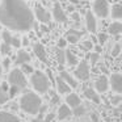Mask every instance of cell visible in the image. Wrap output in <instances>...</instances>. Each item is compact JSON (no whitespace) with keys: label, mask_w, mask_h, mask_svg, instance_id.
<instances>
[{"label":"cell","mask_w":122,"mask_h":122,"mask_svg":"<svg viewBox=\"0 0 122 122\" xmlns=\"http://www.w3.org/2000/svg\"><path fill=\"white\" fill-rule=\"evenodd\" d=\"M55 84H56V89H58L59 95H67V93H70V91H71V87H70L61 76L56 77Z\"/></svg>","instance_id":"5bb4252c"},{"label":"cell","mask_w":122,"mask_h":122,"mask_svg":"<svg viewBox=\"0 0 122 122\" xmlns=\"http://www.w3.org/2000/svg\"><path fill=\"white\" fill-rule=\"evenodd\" d=\"M0 104H5L9 100L8 96V85L5 83H0Z\"/></svg>","instance_id":"7402d4cb"},{"label":"cell","mask_w":122,"mask_h":122,"mask_svg":"<svg viewBox=\"0 0 122 122\" xmlns=\"http://www.w3.org/2000/svg\"><path fill=\"white\" fill-rule=\"evenodd\" d=\"M33 51H34L36 56H37L41 62L47 63V55H46V50H45V47H43V45H41V43H34Z\"/></svg>","instance_id":"7c38bea8"},{"label":"cell","mask_w":122,"mask_h":122,"mask_svg":"<svg viewBox=\"0 0 122 122\" xmlns=\"http://www.w3.org/2000/svg\"><path fill=\"white\" fill-rule=\"evenodd\" d=\"M8 81L11 83V85H16L19 88H25L26 87V79H25V74L19 68H15L9 72Z\"/></svg>","instance_id":"277c9868"},{"label":"cell","mask_w":122,"mask_h":122,"mask_svg":"<svg viewBox=\"0 0 122 122\" xmlns=\"http://www.w3.org/2000/svg\"><path fill=\"white\" fill-rule=\"evenodd\" d=\"M108 32H109V34H112V36L121 34V32H122V24L119 21L112 22L110 26H109V29H108Z\"/></svg>","instance_id":"603a6c76"},{"label":"cell","mask_w":122,"mask_h":122,"mask_svg":"<svg viewBox=\"0 0 122 122\" xmlns=\"http://www.w3.org/2000/svg\"><path fill=\"white\" fill-rule=\"evenodd\" d=\"M9 66H11V59H9V58H5V59L3 61L1 67H4V68H9Z\"/></svg>","instance_id":"f35d334b"},{"label":"cell","mask_w":122,"mask_h":122,"mask_svg":"<svg viewBox=\"0 0 122 122\" xmlns=\"http://www.w3.org/2000/svg\"><path fill=\"white\" fill-rule=\"evenodd\" d=\"M56 61H58V63L61 64V66L66 63V59H64V50H63V49H58V50H56Z\"/></svg>","instance_id":"484cf974"},{"label":"cell","mask_w":122,"mask_h":122,"mask_svg":"<svg viewBox=\"0 0 122 122\" xmlns=\"http://www.w3.org/2000/svg\"><path fill=\"white\" fill-rule=\"evenodd\" d=\"M76 70L74 71V75L75 77H77L79 80H83V81H85V80L89 79V75H91V71H89V64H88L87 61H81L80 63L76 64Z\"/></svg>","instance_id":"5b68a950"},{"label":"cell","mask_w":122,"mask_h":122,"mask_svg":"<svg viewBox=\"0 0 122 122\" xmlns=\"http://www.w3.org/2000/svg\"><path fill=\"white\" fill-rule=\"evenodd\" d=\"M70 1H71V3H74V4H76V3H77V0H70Z\"/></svg>","instance_id":"681fc988"},{"label":"cell","mask_w":122,"mask_h":122,"mask_svg":"<svg viewBox=\"0 0 122 122\" xmlns=\"http://www.w3.org/2000/svg\"><path fill=\"white\" fill-rule=\"evenodd\" d=\"M59 101H61L59 96L56 93H51V105H56V104H59Z\"/></svg>","instance_id":"d590c367"},{"label":"cell","mask_w":122,"mask_h":122,"mask_svg":"<svg viewBox=\"0 0 122 122\" xmlns=\"http://www.w3.org/2000/svg\"><path fill=\"white\" fill-rule=\"evenodd\" d=\"M81 36H83V33L79 32V30L70 29L68 32L66 33V41H67V42H70V43H77Z\"/></svg>","instance_id":"2e32d148"},{"label":"cell","mask_w":122,"mask_h":122,"mask_svg":"<svg viewBox=\"0 0 122 122\" xmlns=\"http://www.w3.org/2000/svg\"><path fill=\"white\" fill-rule=\"evenodd\" d=\"M85 26L89 33H96V30H97V21H96L93 12L91 11H87V13H85Z\"/></svg>","instance_id":"30bf717a"},{"label":"cell","mask_w":122,"mask_h":122,"mask_svg":"<svg viewBox=\"0 0 122 122\" xmlns=\"http://www.w3.org/2000/svg\"><path fill=\"white\" fill-rule=\"evenodd\" d=\"M110 102H112V105H119V102H121V95L117 93V96H112Z\"/></svg>","instance_id":"e575fe53"},{"label":"cell","mask_w":122,"mask_h":122,"mask_svg":"<svg viewBox=\"0 0 122 122\" xmlns=\"http://www.w3.org/2000/svg\"><path fill=\"white\" fill-rule=\"evenodd\" d=\"M64 59H66V62H67V64H68V66H76V64L79 63L77 56L75 55L72 51H70V50L64 51Z\"/></svg>","instance_id":"44dd1931"},{"label":"cell","mask_w":122,"mask_h":122,"mask_svg":"<svg viewBox=\"0 0 122 122\" xmlns=\"http://www.w3.org/2000/svg\"><path fill=\"white\" fill-rule=\"evenodd\" d=\"M92 47H93V43L91 41H84L81 45V49H84V50H91Z\"/></svg>","instance_id":"8d00e7d4"},{"label":"cell","mask_w":122,"mask_h":122,"mask_svg":"<svg viewBox=\"0 0 122 122\" xmlns=\"http://www.w3.org/2000/svg\"><path fill=\"white\" fill-rule=\"evenodd\" d=\"M59 76H61L62 79H63L64 81H66V83H67V84H68L71 88H76V87H77V80L75 79V77L72 76L71 74H68L67 71L62 70V71H61V75H59Z\"/></svg>","instance_id":"e0dca14e"},{"label":"cell","mask_w":122,"mask_h":122,"mask_svg":"<svg viewBox=\"0 0 122 122\" xmlns=\"http://www.w3.org/2000/svg\"><path fill=\"white\" fill-rule=\"evenodd\" d=\"M54 119H55V113H47L46 114L45 122H54Z\"/></svg>","instance_id":"74e56055"},{"label":"cell","mask_w":122,"mask_h":122,"mask_svg":"<svg viewBox=\"0 0 122 122\" xmlns=\"http://www.w3.org/2000/svg\"><path fill=\"white\" fill-rule=\"evenodd\" d=\"M20 89H21V88L16 87V85H11V88H8V96H9V98L15 97L17 93H20Z\"/></svg>","instance_id":"f546056e"},{"label":"cell","mask_w":122,"mask_h":122,"mask_svg":"<svg viewBox=\"0 0 122 122\" xmlns=\"http://www.w3.org/2000/svg\"><path fill=\"white\" fill-rule=\"evenodd\" d=\"M34 15H36V17H37L38 21L45 22V24H46V22H50V20H51V15L49 13V12L46 11L42 5H40V4H37V5H36Z\"/></svg>","instance_id":"52a82bcc"},{"label":"cell","mask_w":122,"mask_h":122,"mask_svg":"<svg viewBox=\"0 0 122 122\" xmlns=\"http://www.w3.org/2000/svg\"><path fill=\"white\" fill-rule=\"evenodd\" d=\"M0 122H20V118L8 110H0Z\"/></svg>","instance_id":"9a60e30c"},{"label":"cell","mask_w":122,"mask_h":122,"mask_svg":"<svg viewBox=\"0 0 122 122\" xmlns=\"http://www.w3.org/2000/svg\"><path fill=\"white\" fill-rule=\"evenodd\" d=\"M11 46H13V47H16V49L21 47V40H20L19 37H12V42H11Z\"/></svg>","instance_id":"836d02e7"},{"label":"cell","mask_w":122,"mask_h":122,"mask_svg":"<svg viewBox=\"0 0 122 122\" xmlns=\"http://www.w3.org/2000/svg\"><path fill=\"white\" fill-rule=\"evenodd\" d=\"M0 55H1V54H0Z\"/></svg>","instance_id":"f907efd6"},{"label":"cell","mask_w":122,"mask_h":122,"mask_svg":"<svg viewBox=\"0 0 122 122\" xmlns=\"http://www.w3.org/2000/svg\"><path fill=\"white\" fill-rule=\"evenodd\" d=\"M88 59H89L91 64L95 66V64L100 61V54L98 53H91V54H88Z\"/></svg>","instance_id":"83f0119b"},{"label":"cell","mask_w":122,"mask_h":122,"mask_svg":"<svg viewBox=\"0 0 122 122\" xmlns=\"http://www.w3.org/2000/svg\"><path fill=\"white\" fill-rule=\"evenodd\" d=\"M109 88V79L105 75H101L95 81V91L98 93H105Z\"/></svg>","instance_id":"ba28073f"},{"label":"cell","mask_w":122,"mask_h":122,"mask_svg":"<svg viewBox=\"0 0 122 122\" xmlns=\"http://www.w3.org/2000/svg\"><path fill=\"white\" fill-rule=\"evenodd\" d=\"M66 104L70 106V108H75V106L80 105L81 104V100L80 97L76 95V93H67V97H66Z\"/></svg>","instance_id":"ac0fdd59"},{"label":"cell","mask_w":122,"mask_h":122,"mask_svg":"<svg viewBox=\"0 0 122 122\" xmlns=\"http://www.w3.org/2000/svg\"><path fill=\"white\" fill-rule=\"evenodd\" d=\"M93 12L100 19H105L109 15V3L108 0H95L93 3Z\"/></svg>","instance_id":"8992f818"},{"label":"cell","mask_w":122,"mask_h":122,"mask_svg":"<svg viewBox=\"0 0 122 122\" xmlns=\"http://www.w3.org/2000/svg\"><path fill=\"white\" fill-rule=\"evenodd\" d=\"M12 37H13V36H12L8 30H4V32L1 33V38H3L4 43H7V45H9V46H11V42H12Z\"/></svg>","instance_id":"4316f807"},{"label":"cell","mask_w":122,"mask_h":122,"mask_svg":"<svg viewBox=\"0 0 122 122\" xmlns=\"http://www.w3.org/2000/svg\"><path fill=\"white\" fill-rule=\"evenodd\" d=\"M30 62V55L25 50H20L16 55V64H22V63H29Z\"/></svg>","instance_id":"ffe728a7"},{"label":"cell","mask_w":122,"mask_h":122,"mask_svg":"<svg viewBox=\"0 0 122 122\" xmlns=\"http://www.w3.org/2000/svg\"><path fill=\"white\" fill-rule=\"evenodd\" d=\"M95 53H98V54H100L101 53V51H102V46H101L100 45V43H97V45H95Z\"/></svg>","instance_id":"60d3db41"},{"label":"cell","mask_w":122,"mask_h":122,"mask_svg":"<svg viewBox=\"0 0 122 122\" xmlns=\"http://www.w3.org/2000/svg\"><path fill=\"white\" fill-rule=\"evenodd\" d=\"M3 74V67H1V64H0V75Z\"/></svg>","instance_id":"c3c4849f"},{"label":"cell","mask_w":122,"mask_h":122,"mask_svg":"<svg viewBox=\"0 0 122 122\" xmlns=\"http://www.w3.org/2000/svg\"><path fill=\"white\" fill-rule=\"evenodd\" d=\"M30 83H32L33 88L38 93H46L49 91V88H50L49 77L42 71H33L32 77H30Z\"/></svg>","instance_id":"3957f363"},{"label":"cell","mask_w":122,"mask_h":122,"mask_svg":"<svg viewBox=\"0 0 122 122\" xmlns=\"http://www.w3.org/2000/svg\"><path fill=\"white\" fill-rule=\"evenodd\" d=\"M0 83H1V81H0Z\"/></svg>","instance_id":"816d5d0a"},{"label":"cell","mask_w":122,"mask_h":122,"mask_svg":"<svg viewBox=\"0 0 122 122\" xmlns=\"http://www.w3.org/2000/svg\"><path fill=\"white\" fill-rule=\"evenodd\" d=\"M41 105H42V100L34 92H25L20 98V108L28 114H37Z\"/></svg>","instance_id":"7a4b0ae2"},{"label":"cell","mask_w":122,"mask_h":122,"mask_svg":"<svg viewBox=\"0 0 122 122\" xmlns=\"http://www.w3.org/2000/svg\"><path fill=\"white\" fill-rule=\"evenodd\" d=\"M119 53H121V45L119 43H116L112 49V56H118Z\"/></svg>","instance_id":"d6a6232c"},{"label":"cell","mask_w":122,"mask_h":122,"mask_svg":"<svg viewBox=\"0 0 122 122\" xmlns=\"http://www.w3.org/2000/svg\"><path fill=\"white\" fill-rule=\"evenodd\" d=\"M11 47L12 46L7 45V43H1V45H0V54H3V55H9V54H11Z\"/></svg>","instance_id":"f1b7e54d"},{"label":"cell","mask_w":122,"mask_h":122,"mask_svg":"<svg viewBox=\"0 0 122 122\" xmlns=\"http://www.w3.org/2000/svg\"><path fill=\"white\" fill-rule=\"evenodd\" d=\"M72 114L71 109H70V106L67 105V104H63V105L59 106L58 112L55 113V117L59 119V121H63V119H67Z\"/></svg>","instance_id":"4fadbf2b"},{"label":"cell","mask_w":122,"mask_h":122,"mask_svg":"<svg viewBox=\"0 0 122 122\" xmlns=\"http://www.w3.org/2000/svg\"><path fill=\"white\" fill-rule=\"evenodd\" d=\"M109 85H112V89L116 93L122 92V76L121 74H113L109 80Z\"/></svg>","instance_id":"8fae6325"},{"label":"cell","mask_w":122,"mask_h":122,"mask_svg":"<svg viewBox=\"0 0 122 122\" xmlns=\"http://www.w3.org/2000/svg\"><path fill=\"white\" fill-rule=\"evenodd\" d=\"M91 117H92L93 122H97L98 121V117H97V114H96V113H92V114H91Z\"/></svg>","instance_id":"7bdbcfd3"},{"label":"cell","mask_w":122,"mask_h":122,"mask_svg":"<svg viewBox=\"0 0 122 122\" xmlns=\"http://www.w3.org/2000/svg\"><path fill=\"white\" fill-rule=\"evenodd\" d=\"M97 41H98V43L102 46L104 43L108 41V34H106V33H98L97 34Z\"/></svg>","instance_id":"4dcf8cb0"},{"label":"cell","mask_w":122,"mask_h":122,"mask_svg":"<svg viewBox=\"0 0 122 122\" xmlns=\"http://www.w3.org/2000/svg\"><path fill=\"white\" fill-rule=\"evenodd\" d=\"M28 45H29V38L24 37V38H22V41H21V46H28Z\"/></svg>","instance_id":"b9f144b4"},{"label":"cell","mask_w":122,"mask_h":122,"mask_svg":"<svg viewBox=\"0 0 122 122\" xmlns=\"http://www.w3.org/2000/svg\"><path fill=\"white\" fill-rule=\"evenodd\" d=\"M72 17H74V19L76 20V21L79 20V15H77V13H75V12H72Z\"/></svg>","instance_id":"bcb514c9"},{"label":"cell","mask_w":122,"mask_h":122,"mask_svg":"<svg viewBox=\"0 0 122 122\" xmlns=\"http://www.w3.org/2000/svg\"><path fill=\"white\" fill-rule=\"evenodd\" d=\"M0 24L16 32H29L34 24V15L24 0H1Z\"/></svg>","instance_id":"6da1fadb"},{"label":"cell","mask_w":122,"mask_h":122,"mask_svg":"<svg viewBox=\"0 0 122 122\" xmlns=\"http://www.w3.org/2000/svg\"><path fill=\"white\" fill-rule=\"evenodd\" d=\"M42 30H43V32H47L49 29H47V28H46V26H42Z\"/></svg>","instance_id":"7dc6e473"},{"label":"cell","mask_w":122,"mask_h":122,"mask_svg":"<svg viewBox=\"0 0 122 122\" xmlns=\"http://www.w3.org/2000/svg\"><path fill=\"white\" fill-rule=\"evenodd\" d=\"M84 96L89 101H92V102H95V104H100L101 102L98 93L96 92L95 89H92V88H85V89H84Z\"/></svg>","instance_id":"d6986e66"},{"label":"cell","mask_w":122,"mask_h":122,"mask_svg":"<svg viewBox=\"0 0 122 122\" xmlns=\"http://www.w3.org/2000/svg\"><path fill=\"white\" fill-rule=\"evenodd\" d=\"M74 5H70V4H68V7H67V11H68V12H71V13H72V12H74Z\"/></svg>","instance_id":"f6af8a7d"},{"label":"cell","mask_w":122,"mask_h":122,"mask_svg":"<svg viewBox=\"0 0 122 122\" xmlns=\"http://www.w3.org/2000/svg\"><path fill=\"white\" fill-rule=\"evenodd\" d=\"M112 17L116 19V20L122 19V5L119 3L114 4V5L112 7Z\"/></svg>","instance_id":"cb8c5ba5"},{"label":"cell","mask_w":122,"mask_h":122,"mask_svg":"<svg viewBox=\"0 0 122 122\" xmlns=\"http://www.w3.org/2000/svg\"><path fill=\"white\" fill-rule=\"evenodd\" d=\"M85 113H87V108H85V105H83V104H80V105H77L74 108V114L76 117H83Z\"/></svg>","instance_id":"d4e9b609"},{"label":"cell","mask_w":122,"mask_h":122,"mask_svg":"<svg viewBox=\"0 0 122 122\" xmlns=\"http://www.w3.org/2000/svg\"><path fill=\"white\" fill-rule=\"evenodd\" d=\"M32 122H45V121H43V119L41 118V117H38V118H34V119H32Z\"/></svg>","instance_id":"ee69618b"},{"label":"cell","mask_w":122,"mask_h":122,"mask_svg":"<svg viewBox=\"0 0 122 122\" xmlns=\"http://www.w3.org/2000/svg\"><path fill=\"white\" fill-rule=\"evenodd\" d=\"M66 45H67V41H66V40H59V41H58V47H59V49H63Z\"/></svg>","instance_id":"ab89813d"},{"label":"cell","mask_w":122,"mask_h":122,"mask_svg":"<svg viewBox=\"0 0 122 122\" xmlns=\"http://www.w3.org/2000/svg\"><path fill=\"white\" fill-rule=\"evenodd\" d=\"M21 71L24 72V74H32V72H33V67L30 66L29 63H22L21 64Z\"/></svg>","instance_id":"1f68e13d"},{"label":"cell","mask_w":122,"mask_h":122,"mask_svg":"<svg viewBox=\"0 0 122 122\" xmlns=\"http://www.w3.org/2000/svg\"><path fill=\"white\" fill-rule=\"evenodd\" d=\"M53 17L55 19L56 22H66L67 21V15L59 3H55L53 7Z\"/></svg>","instance_id":"9c48e42d"}]
</instances>
